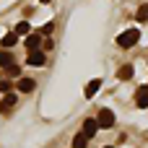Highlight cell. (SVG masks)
<instances>
[{
  "mask_svg": "<svg viewBox=\"0 0 148 148\" xmlns=\"http://www.w3.org/2000/svg\"><path fill=\"white\" fill-rule=\"evenodd\" d=\"M138 39H140V31H138V29H127V31H122V34L117 36V44H120L122 49H127V47H135Z\"/></svg>",
  "mask_w": 148,
  "mask_h": 148,
  "instance_id": "cell-1",
  "label": "cell"
},
{
  "mask_svg": "<svg viewBox=\"0 0 148 148\" xmlns=\"http://www.w3.org/2000/svg\"><path fill=\"white\" fill-rule=\"evenodd\" d=\"M96 122H99V127H112L114 125V112L112 109H101L99 117H96Z\"/></svg>",
  "mask_w": 148,
  "mask_h": 148,
  "instance_id": "cell-2",
  "label": "cell"
},
{
  "mask_svg": "<svg viewBox=\"0 0 148 148\" xmlns=\"http://www.w3.org/2000/svg\"><path fill=\"white\" fill-rule=\"evenodd\" d=\"M16 101H18V96H16V94H5V96H3V101H0V112H10V109L16 107Z\"/></svg>",
  "mask_w": 148,
  "mask_h": 148,
  "instance_id": "cell-3",
  "label": "cell"
},
{
  "mask_svg": "<svg viewBox=\"0 0 148 148\" xmlns=\"http://www.w3.org/2000/svg\"><path fill=\"white\" fill-rule=\"evenodd\" d=\"M16 88H18L21 94H31V91H34V78H18Z\"/></svg>",
  "mask_w": 148,
  "mask_h": 148,
  "instance_id": "cell-4",
  "label": "cell"
},
{
  "mask_svg": "<svg viewBox=\"0 0 148 148\" xmlns=\"http://www.w3.org/2000/svg\"><path fill=\"white\" fill-rule=\"evenodd\" d=\"M135 101H138L140 109H146V107H148V86H143V88L135 91Z\"/></svg>",
  "mask_w": 148,
  "mask_h": 148,
  "instance_id": "cell-5",
  "label": "cell"
},
{
  "mask_svg": "<svg viewBox=\"0 0 148 148\" xmlns=\"http://www.w3.org/2000/svg\"><path fill=\"white\" fill-rule=\"evenodd\" d=\"M26 62L34 65V68H42V65H44V52H39V49H36V52H29V60H26Z\"/></svg>",
  "mask_w": 148,
  "mask_h": 148,
  "instance_id": "cell-6",
  "label": "cell"
},
{
  "mask_svg": "<svg viewBox=\"0 0 148 148\" xmlns=\"http://www.w3.org/2000/svg\"><path fill=\"white\" fill-rule=\"evenodd\" d=\"M96 130H99V122H96V120H86V122H83V135H86V138H94Z\"/></svg>",
  "mask_w": 148,
  "mask_h": 148,
  "instance_id": "cell-7",
  "label": "cell"
},
{
  "mask_svg": "<svg viewBox=\"0 0 148 148\" xmlns=\"http://www.w3.org/2000/svg\"><path fill=\"white\" fill-rule=\"evenodd\" d=\"M39 42H42L39 34H29V36H26V49H29V52H36V49H39Z\"/></svg>",
  "mask_w": 148,
  "mask_h": 148,
  "instance_id": "cell-8",
  "label": "cell"
},
{
  "mask_svg": "<svg viewBox=\"0 0 148 148\" xmlns=\"http://www.w3.org/2000/svg\"><path fill=\"white\" fill-rule=\"evenodd\" d=\"M101 88V78H94V81H88V86H86V99H91V96H96V91Z\"/></svg>",
  "mask_w": 148,
  "mask_h": 148,
  "instance_id": "cell-9",
  "label": "cell"
},
{
  "mask_svg": "<svg viewBox=\"0 0 148 148\" xmlns=\"http://www.w3.org/2000/svg\"><path fill=\"white\" fill-rule=\"evenodd\" d=\"M13 34H16V36H29V34H31V26H29L26 21H21V23H16Z\"/></svg>",
  "mask_w": 148,
  "mask_h": 148,
  "instance_id": "cell-10",
  "label": "cell"
},
{
  "mask_svg": "<svg viewBox=\"0 0 148 148\" xmlns=\"http://www.w3.org/2000/svg\"><path fill=\"white\" fill-rule=\"evenodd\" d=\"M117 78H120V81H130V78H133V65H122V68L117 70Z\"/></svg>",
  "mask_w": 148,
  "mask_h": 148,
  "instance_id": "cell-11",
  "label": "cell"
},
{
  "mask_svg": "<svg viewBox=\"0 0 148 148\" xmlns=\"http://www.w3.org/2000/svg\"><path fill=\"white\" fill-rule=\"evenodd\" d=\"M10 65H13V55L0 49V68H10Z\"/></svg>",
  "mask_w": 148,
  "mask_h": 148,
  "instance_id": "cell-12",
  "label": "cell"
},
{
  "mask_svg": "<svg viewBox=\"0 0 148 148\" xmlns=\"http://www.w3.org/2000/svg\"><path fill=\"white\" fill-rule=\"evenodd\" d=\"M88 146V138L83 135V133H78L75 138H73V148H86Z\"/></svg>",
  "mask_w": 148,
  "mask_h": 148,
  "instance_id": "cell-13",
  "label": "cell"
},
{
  "mask_svg": "<svg viewBox=\"0 0 148 148\" xmlns=\"http://www.w3.org/2000/svg\"><path fill=\"white\" fill-rule=\"evenodd\" d=\"M0 42H3V47H5V49H8V47H13V44H16V42H18V36H16V34H13V31H10V34H5V36H3V39H0Z\"/></svg>",
  "mask_w": 148,
  "mask_h": 148,
  "instance_id": "cell-14",
  "label": "cell"
},
{
  "mask_svg": "<svg viewBox=\"0 0 148 148\" xmlns=\"http://www.w3.org/2000/svg\"><path fill=\"white\" fill-rule=\"evenodd\" d=\"M135 18H138V21H148V5H140V8H138Z\"/></svg>",
  "mask_w": 148,
  "mask_h": 148,
  "instance_id": "cell-15",
  "label": "cell"
},
{
  "mask_svg": "<svg viewBox=\"0 0 148 148\" xmlns=\"http://www.w3.org/2000/svg\"><path fill=\"white\" fill-rule=\"evenodd\" d=\"M5 73H8V75H13V78H16V75H18V73H21V68H18V65H16V62H13V65H10V68H5Z\"/></svg>",
  "mask_w": 148,
  "mask_h": 148,
  "instance_id": "cell-16",
  "label": "cell"
},
{
  "mask_svg": "<svg viewBox=\"0 0 148 148\" xmlns=\"http://www.w3.org/2000/svg\"><path fill=\"white\" fill-rule=\"evenodd\" d=\"M0 94H10V81H0Z\"/></svg>",
  "mask_w": 148,
  "mask_h": 148,
  "instance_id": "cell-17",
  "label": "cell"
},
{
  "mask_svg": "<svg viewBox=\"0 0 148 148\" xmlns=\"http://www.w3.org/2000/svg\"><path fill=\"white\" fill-rule=\"evenodd\" d=\"M39 3H49V0H39Z\"/></svg>",
  "mask_w": 148,
  "mask_h": 148,
  "instance_id": "cell-18",
  "label": "cell"
},
{
  "mask_svg": "<svg viewBox=\"0 0 148 148\" xmlns=\"http://www.w3.org/2000/svg\"><path fill=\"white\" fill-rule=\"evenodd\" d=\"M104 148H114V146H104Z\"/></svg>",
  "mask_w": 148,
  "mask_h": 148,
  "instance_id": "cell-19",
  "label": "cell"
}]
</instances>
